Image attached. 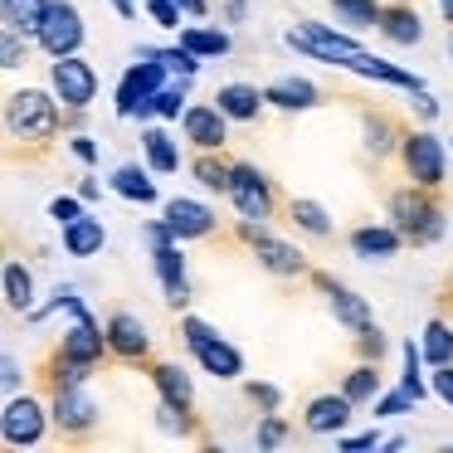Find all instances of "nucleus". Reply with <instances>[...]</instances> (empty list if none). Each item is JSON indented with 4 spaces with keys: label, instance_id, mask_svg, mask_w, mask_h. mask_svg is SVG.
Here are the masks:
<instances>
[{
    "label": "nucleus",
    "instance_id": "1",
    "mask_svg": "<svg viewBox=\"0 0 453 453\" xmlns=\"http://www.w3.org/2000/svg\"><path fill=\"white\" fill-rule=\"evenodd\" d=\"M385 219H390L414 249H429V244H439V239L449 234V210H443L439 190L414 186V180H404L400 190L385 196Z\"/></svg>",
    "mask_w": 453,
    "mask_h": 453
},
{
    "label": "nucleus",
    "instance_id": "2",
    "mask_svg": "<svg viewBox=\"0 0 453 453\" xmlns=\"http://www.w3.org/2000/svg\"><path fill=\"white\" fill-rule=\"evenodd\" d=\"M64 118L69 108L59 103L54 88H11L5 93V132L11 142H25V147H44L64 132Z\"/></svg>",
    "mask_w": 453,
    "mask_h": 453
},
{
    "label": "nucleus",
    "instance_id": "3",
    "mask_svg": "<svg viewBox=\"0 0 453 453\" xmlns=\"http://www.w3.org/2000/svg\"><path fill=\"white\" fill-rule=\"evenodd\" d=\"M166 83H171V69L161 64V54L151 50V44H137L132 64L122 69V79H118V93H112V112H118L122 122H137V112L147 108Z\"/></svg>",
    "mask_w": 453,
    "mask_h": 453
},
{
    "label": "nucleus",
    "instance_id": "4",
    "mask_svg": "<svg viewBox=\"0 0 453 453\" xmlns=\"http://www.w3.org/2000/svg\"><path fill=\"white\" fill-rule=\"evenodd\" d=\"M234 239H239V244H249V254L258 258V268H264L268 278H283V283H293V278H307V273H312V264H307L303 249L288 244V239H278L273 229L264 225V219H234Z\"/></svg>",
    "mask_w": 453,
    "mask_h": 453
},
{
    "label": "nucleus",
    "instance_id": "5",
    "mask_svg": "<svg viewBox=\"0 0 453 453\" xmlns=\"http://www.w3.org/2000/svg\"><path fill=\"white\" fill-rule=\"evenodd\" d=\"M283 44L297 54H307V59H317V64H332V69H346V64L365 50V44L356 40L351 30H342L336 20H297L293 30L283 35Z\"/></svg>",
    "mask_w": 453,
    "mask_h": 453
},
{
    "label": "nucleus",
    "instance_id": "6",
    "mask_svg": "<svg viewBox=\"0 0 453 453\" xmlns=\"http://www.w3.org/2000/svg\"><path fill=\"white\" fill-rule=\"evenodd\" d=\"M400 171H404V180H414V186L443 190V180H449V142H443L434 127H404Z\"/></svg>",
    "mask_w": 453,
    "mask_h": 453
},
{
    "label": "nucleus",
    "instance_id": "7",
    "mask_svg": "<svg viewBox=\"0 0 453 453\" xmlns=\"http://www.w3.org/2000/svg\"><path fill=\"white\" fill-rule=\"evenodd\" d=\"M229 205H234V219H273L283 196H278V180L268 176L254 161H234V176H229Z\"/></svg>",
    "mask_w": 453,
    "mask_h": 453
},
{
    "label": "nucleus",
    "instance_id": "8",
    "mask_svg": "<svg viewBox=\"0 0 453 453\" xmlns=\"http://www.w3.org/2000/svg\"><path fill=\"white\" fill-rule=\"evenodd\" d=\"M54 414H50V395H20L15 390L11 400H5V410H0V439H5V449H35V443H44V434H50Z\"/></svg>",
    "mask_w": 453,
    "mask_h": 453
},
{
    "label": "nucleus",
    "instance_id": "9",
    "mask_svg": "<svg viewBox=\"0 0 453 453\" xmlns=\"http://www.w3.org/2000/svg\"><path fill=\"white\" fill-rule=\"evenodd\" d=\"M50 88L59 93V103L69 112H88L98 103L103 79L83 54H64V59H50Z\"/></svg>",
    "mask_w": 453,
    "mask_h": 453
},
{
    "label": "nucleus",
    "instance_id": "10",
    "mask_svg": "<svg viewBox=\"0 0 453 453\" xmlns=\"http://www.w3.org/2000/svg\"><path fill=\"white\" fill-rule=\"evenodd\" d=\"M83 40H88V25H83L79 5H73V0H50V15H44L40 35H35V44H40L44 59L83 54Z\"/></svg>",
    "mask_w": 453,
    "mask_h": 453
},
{
    "label": "nucleus",
    "instance_id": "11",
    "mask_svg": "<svg viewBox=\"0 0 453 453\" xmlns=\"http://www.w3.org/2000/svg\"><path fill=\"white\" fill-rule=\"evenodd\" d=\"M307 283H312L317 293L326 297V312L336 317V326H346V332H361V326H371V322H375V312H371V297H361L351 283H342V278H332L326 268H312V273H307Z\"/></svg>",
    "mask_w": 453,
    "mask_h": 453
},
{
    "label": "nucleus",
    "instance_id": "12",
    "mask_svg": "<svg viewBox=\"0 0 453 453\" xmlns=\"http://www.w3.org/2000/svg\"><path fill=\"white\" fill-rule=\"evenodd\" d=\"M50 414H54V429L64 439H88L103 419V404L88 395V385H69V390L50 395Z\"/></svg>",
    "mask_w": 453,
    "mask_h": 453
},
{
    "label": "nucleus",
    "instance_id": "13",
    "mask_svg": "<svg viewBox=\"0 0 453 453\" xmlns=\"http://www.w3.org/2000/svg\"><path fill=\"white\" fill-rule=\"evenodd\" d=\"M103 332H108L112 361H122V365H147L151 361V332H147V322H142L137 312H127V307L108 312Z\"/></svg>",
    "mask_w": 453,
    "mask_h": 453
},
{
    "label": "nucleus",
    "instance_id": "14",
    "mask_svg": "<svg viewBox=\"0 0 453 453\" xmlns=\"http://www.w3.org/2000/svg\"><path fill=\"white\" fill-rule=\"evenodd\" d=\"M54 346H59V351L69 356V361L88 365V371H98L103 361H112V351H108V332H103V322H98L93 312H88V317H73V322L64 326V336H59Z\"/></svg>",
    "mask_w": 453,
    "mask_h": 453
},
{
    "label": "nucleus",
    "instance_id": "15",
    "mask_svg": "<svg viewBox=\"0 0 453 453\" xmlns=\"http://www.w3.org/2000/svg\"><path fill=\"white\" fill-rule=\"evenodd\" d=\"M180 132H186V142L196 151H225L229 147V118L219 112V103H190L186 112H180Z\"/></svg>",
    "mask_w": 453,
    "mask_h": 453
},
{
    "label": "nucleus",
    "instance_id": "16",
    "mask_svg": "<svg viewBox=\"0 0 453 453\" xmlns=\"http://www.w3.org/2000/svg\"><path fill=\"white\" fill-rule=\"evenodd\" d=\"M151 268H157V283L161 293H166V307H176V312H186L190 307V273H186V244H161L151 249Z\"/></svg>",
    "mask_w": 453,
    "mask_h": 453
},
{
    "label": "nucleus",
    "instance_id": "17",
    "mask_svg": "<svg viewBox=\"0 0 453 453\" xmlns=\"http://www.w3.org/2000/svg\"><path fill=\"white\" fill-rule=\"evenodd\" d=\"M161 215L171 219V229H176L180 244H190V239H210L219 229V215L205 205V200H190V196H171L161 200Z\"/></svg>",
    "mask_w": 453,
    "mask_h": 453
},
{
    "label": "nucleus",
    "instance_id": "18",
    "mask_svg": "<svg viewBox=\"0 0 453 453\" xmlns=\"http://www.w3.org/2000/svg\"><path fill=\"white\" fill-rule=\"evenodd\" d=\"M361 404L351 400L346 390H326V395H312L303 410V429L307 434H346V424L356 419Z\"/></svg>",
    "mask_w": 453,
    "mask_h": 453
},
{
    "label": "nucleus",
    "instance_id": "19",
    "mask_svg": "<svg viewBox=\"0 0 453 453\" xmlns=\"http://www.w3.org/2000/svg\"><path fill=\"white\" fill-rule=\"evenodd\" d=\"M346 73H356V79H365V83H380V88H400V93L429 88V83H424V73L404 69V64H390V59H380V54H371V50L356 54V59L346 64Z\"/></svg>",
    "mask_w": 453,
    "mask_h": 453
},
{
    "label": "nucleus",
    "instance_id": "20",
    "mask_svg": "<svg viewBox=\"0 0 453 453\" xmlns=\"http://www.w3.org/2000/svg\"><path fill=\"white\" fill-rule=\"evenodd\" d=\"M404 244H410V239H404L390 219H371V225H356L351 234H346V249H351L356 258H365V264H385V258H395Z\"/></svg>",
    "mask_w": 453,
    "mask_h": 453
},
{
    "label": "nucleus",
    "instance_id": "21",
    "mask_svg": "<svg viewBox=\"0 0 453 453\" xmlns=\"http://www.w3.org/2000/svg\"><path fill=\"white\" fill-rule=\"evenodd\" d=\"M400 142H404V122L395 118V112H380V108H365L361 112V151L371 161L400 157Z\"/></svg>",
    "mask_w": 453,
    "mask_h": 453
},
{
    "label": "nucleus",
    "instance_id": "22",
    "mask_svg": "<svg viewBox=\"0 0 453 453\" xmlns=\"http://www.w3.org/2000/svg\"><path fill=\"white\" fill-rule=\"evenodd\" d=\"M147 380L157 390V400L176 404V410H196V380L180 361H147Z\"/></svg>",
    "mask_w": 453,
    "mask_h": 453
},
{
    "label": "nucleus",
    "instance_id": "23",
    "mask_svg": "<svg viewBox=\"0 0 453 453\" xmlns=\"http://www.w3.org/2000/svg\"><path fill=\"white\" fill-rule=\"evenodd\" d=\"M264 98H268V108H278V112H312V108H322V103H326V93L317 88L312 79L283 73V79L264 83Z\"/></svg>",
    "mask_w": 453,
    "mask_h": 453
},
{
    "label": "nucleus",
    "instance_id": "24",
    "mask_svg": "<svg viewBox=\"0 0 453 453\" xmlns=\"http://www.w3.org/2000/svg\"><path fill=\"white\" fill-rule=\"evenodd\" d=\"M375 35H380L385 44H395V50H414V44L424 40V20H419V11H414L410 0H385Z\"/></svg>",
    "mask_w": 453,
    "mask_h": 453
},
{
    "label": "nucleus",
    "instance_id": "25",
    "mask_svg": "<svg viewBox=\"0 0 453 453\" xmlns=\"http://www.w3.org/2000/svg\"><path fill=\"white\" fill-rule=\"evenodd\" d=\"M157 171L147 166V161H122V166H112V176H108V190L118 200H132V205H157L161 200V190H157Z\"/></svg>",
    "mask_w": 453,
    "mask_h": 453
},
{
    "label": "nucleus",
    "instance_id": "26",
    "mask_svg": "<svg viewBox=\"0 0 453 453\" xmlns=\"http://www.w3.org/2000/svg\"><path fill=\"white\" fill-rule=\"evenodd\" d=\"M215 103H219V112H225L229 122H258L268 112V98H264V88H258V83H219L215 88Z\"/></svg>",
    "mask_w": 453,
    "mask_h": 453
},
{
    "label": "nucleus",
    "instance_id": "27",
    "mask_svg": "<svg viewBox=\"0 0 453 453\" xmlns=\"http://www.w3.org/2000/svg\"><path fill=\"white\" fill-rule=\"evenodd\" d=\"M137 142H142V161H147L157 176H176V171H180V142L171 137L161 122H142V137Z\"/></svg>",
    "mask_w": 453,
    "mask_h": 453
},
{
    "label": "nucleus",
    "instance_id": "28",
    "mask_svg": "<svg viewBox=\"0 0 453 453\" xmlns=\"http://www.w3.org/2000/svg\"><path fill=\"white\" fill-rule=\"evenodd\" d=\"M0 297H5V307L11 312H25L30 317L35 307V297H40V288H35V273H30V264L25 258H5V268H0Z\"/></svg>",
    "mask_w": 453,
    "mask_h": 453
},
{
    "label": "nucleus",
    "instance_id": "29",
    "mask_svg": "<svg viewBox=\"0 0 453 453\" xmlns=\"http://www.w3.org/2000/svg\"><path fill=\"white\" fill-rule=\"evenodd\" d=\"M196 356V365L205 375H215V380H244V351H239L234 342H225V336H210Z\"/></svg>",
    "mask_w": 453,
    "mask_h": 453
},
{
    "label": "nucleus",
    "instance_id": "30",
    "mask_svg": "<svg viewBox=\"0 0 453 453\" xmlns=\"http://www.w3.org/2000/svg\"><path fill=\"white\" fill-rule=\"evenodd\" d=\"M103 249H108V225H103L98 215H79L73 225H64V254L69 258H98Z\"/></svg>",
    "mask_w": 453,
    "mask_h": 453
},
{
    "label": "nucleus",
    "instance_id": "31",
    "mask_svg": "<svg viewBox=\"0 0 453 453\" xmlns=\"http://www.w3.org/2000/svg\"><path fill=\"white\" fill-rule=\"evenodd\" d=\"M190 180H196L205 196H229V176H234V161L225 157V151H196V157L186 161Z\"/></svg>",
    "mask_w": 453,
    "mask_h": 453
},
{
    "label": "nucleus",
    "instance_id": "32",
    "mask_svg": "<svg viewBox=\"0 0 453 453\" xmlns=\"http://www.w3.org/2000/svg\"><path fill=\"white\" fill-rule=\"evenodd\" d=\"M190 83H196V79H171L166 88H161L157 98L137 112V122H180V112L190 108Z\"/></svg>",
    "mask_w": 453,
    "mask_h": 453
},
{
    "label": "nucleus",
    "instance_id": "33",
    "mask_svg": "<svg viewBox=\"0 0 453 453\" xmlns=\"http://www.w3.org/2000/svg\"><path fill=\"white\" fill-rule=\"evenodd\" d=\"M180 44H186V50H196L200 59H225L229 50H234V35L225 30V25H180Z\"/></svg>",
    "mask_w": 453,
    "mask_h": 453
},
{
    "label": "nucleus",
    "instance_id": "34",
    "mask_svg": "<svg viewBox=\"0 0 453 453\" xmlns=\"http://www.w3.org/2000/svg\"><path fill=\"white\" fill-rule=\"evenodd\" d=\"M283 210H288V219L297 225V234H307V239H332V215H326L322 200L293 196V200H283Z\"/></svg>",
    "mask_w": 453,
    "mask_h": 453
},
{
    "label": "nucleus",
    "instance_id": "35",
    "mask_svg": "<svg viewBox=\"0 0 453 453\" xmlns=\"http://www.w3.org/2000/svg\"><path fill=\"white\" fill-rule=\"evenodd\" d=\"M326 5H332V20L351 35L375 30V25H380V11H385V0H326Z\"/></svg>",
    "mask_w": 453,
    "mask_h": 453
},
{
    "label": "nucleus",
    "instance_id": "36",
    "mask_svg": "<svg viewBox=\"0 0 453 453\" xmlns=\"http://www.w3.org/2000/svg\"><path fill=\"white\" fill-rule=\"evenodd\" d=\"M342 390L351 395V400L361 404V410H365V404H375V400H380V390H385L380 361H356L351 371L342 375Z\"/></svg>",
    "mask_w": 453,
    "mask_h": 453
},
{
    "label": "nucleus",
    "instance_id": "37",
    "mask_svg": "<svg viewBox=\"0 0 453 453\" xmlns=\"http://www.w3.org/2000/svg\"><path fill=\"white\" fill-rule=\"evenodd\" d=\"M44 15H50V0H0V25L30 35V40L40 35Z\"/></svg>",
    "mask_w": 453,
    "mask_h": 453
},
{
    "label": "nucleus",
    "instance_id": "38",
    "mask_svg": "<svg viewBox=\"0 0 453 453\" xmlns=\"http://www.w3.org/2000/svg\"><path fill=\"white\" fill-rule=\"evenodd\" d=\"M400 385H404V390H410L414 395V400H429V395H434V385H429V375H424V365H429V361H424V346L419 342H414V336H410V342H404L400 346Z\"/></svg>",
    "mask_w": 453,
    "mask_h": 453
},
{
    "label": "nucleus",
    "instance_id": "39",
    "mask_svg": "<svg viewBox=\"0 0 453 453\" xmlns=\"http://www.w3.org/2000/svg\"><path fill=\"white\" fill-rule=\"evenodd\" d=\"M419 346H424V361H429V365H449L453 361V322L429 317V322H424Z\"/></svg>",
    "mask_w": 453,
    "mask_h": 453
},
{
    "label": "nucleus",
    "instance_id": "40",
    "mask_svg": "<svg viewBox=\"0 0 453 453\" xmlns=\"http://www.w3.org/2000/svg\"><path fill=\"white\" fill-rule=\"evenodd\" d=\"M157 429L171 434V439H200L196 410H176V404H166V400L157 404Z\"/></svg>",
    "mask_w": 453,
    "mask_h": 453
},
{
    "label": "nucleus",
    "instance_id": "41",
    "mask_svg": "<svg viewBox=\"0 0 453 453\" xmlns=\"http://www.w3.org/2000/svg\"><path fill=\"white\" fill-rule=\"evenodd\" d=\"M35 50H40V44H35L30 35H20V30H0V69H5V73L25 69Z\"/></svg>",
    "mask_w": 453,
    "mask_h": 453
},
{
    "label": "nucleus",
    "instance_id": "42",
    "mask_svg": "<svg viewBox=\"0 0 453 453\" xmlns=\"http://www.w3.org/2000/svg\"><path fill=\"white\" fill-rule=\"evenodd\" d=\"M288 439H293V424L283 419V410L258 414V429H254V443H258V449H283Z\"/></svg>",
    "mask_w": 453,
    "mask_h": 453
},
{
    "label": "nucleus",
    "instance_id": "43",
    "mask_svg": "<svg viewBox=\"0 0 453 453\" xmlns=\"http://www.w3.org/2000/svg\"><path fill=\"white\" fill-rule=\"evenodd\" d=\"M351 346H356V361H385L390 336H385L380 322H371V326H361V332H351Z\"/></svg>",
    "mask_w": 453,
    "mask_h": 453
},
{
    "label": "nucleus",
    "instance_id": "44",
    "mask_svg": "<svg viewBox=\"0 0 453 453\" xmlns=\"http://www.w3.org/2000/svg\"><path fill=\"white\" fill-rule=\"evenodd\" d=\"M157 54H161V64L171 69V79H196V73H200V64H205L196 50H186L180 40H176V44H166V50H157Z\"/></svg>",
    "mask_w": 453,
    "mask_h": 453
},
{
    "label": "nucleus",
    "instance_id": "45",
    "mask_svg": "<svg viewBox=\"0 0 453 453\" xmlns=\"http://www.w3.org/2000/svg\"><path fill=\"white\" fill-rule=\"evenodd\" d=\"M371 410H375V419H395V414H414L419 400H414L404 385H390V390H380V400H375Z\"/></svg>",
    "mask_w": 453,
    "mask_h": 453
},
{
    "label": "nucleus",
    "instance_id": "46",
    "mask_svg": "<svg viewBox=\"0 0 453 453\" xmlns=\"http://www.w3.org/2000/svg\"><path fill=\"white\" fill-rule=\"evenodd\" d=\"M244 400L254 404L258 414L283 410V385H273V380H244Z\"/></svg>",
    "mask_w": 453,
    "mask_h": 453
},
{
    "label": "nucleus",
    "instance_id": "47",
    "mask_svg": "<svg viewBox=\"0 0 453 453\" xmlns=\"http://www.w3.org/2000/svg\"><path fill=\"white\" fill-rule=\"evenodd\" d=\"M79 215H88V200H83L79 190H73V196H54V200H50V219H54L59 229L73 225Z\"/></svg>",
    "mask_w": 453,
    "mask_h": 453
},
{
    "label": "nucleus",
    "instance_id": "48",
    "mask_svg": "<svg viewBox=\"0 0 453 453\" xmlns=\"http://www.w3.org/2000/svg\"><path fill=\"white\" fill-rule=\"evenodd\" d=\"M210 336H219V332L205 322V317H196V312L180 317V342H186V351H200V346H205Z\"/></svg>",
    "mask_w": 453,
    "mask_h": 453
},
{
    "label": "nucleus",
    "instance_id": "49",
    "mask_svg": "<svg viewBox=\"0 0 453 453\" xmlns=\"http://www.w3.org/2000/svg\"><path fill=\"white\" fill-rule=\"evenodd\" d=\"M142 5H147V15L161 30H180V20H186V11H180L176 0H142Z\"/></svg>",
    "mask_w": 453,
    "mask_h": 453
},
{
    "label": "nucleus",
    "instance_id": "50",
    "mask_svg": "<svg viewBox=\"0 0 453 453\" xmlns=\"http://www.w3.org/2000/svg\"><path fill=\"white\" fill-rule=\"evenodd\" d=\"M142 244L147 249H161V244H176V229H171V219H142Z\"/></svg>",
    "mask_w": 453,
    "mask_h": 453
},
{
    "label": "nucleus",
    "instance_id": "51",
    "mask_svg": "<svg viewBox=\"0 0 453 453\" xmlns=\"http://www.w3.org/2000/svg\"><path fill=\"white\" fill-rule=\"evenodd\" d=\"M64 147H69L73 161H83V166H98V142H93L88 132H69V142H64Z\"/></svg>",
    "mask_w": 453,
    "mask_h": 453
},
{
    "label": "nucleus",
    "instance_id": "52",
    "mask_svg": "<svg viewBox=\"0 0 453 453\" xmlns=\"http://www.w3.org/2000/svg\"><path fill=\"white\" fill-rule=\"evenodd\" d=\"M429 385H434V400H443L453 410V361L449 365H429Z\"/></svg>",
    "mask_w": 453,
    "mask_h": 453
},
{
    "label": "nucleus",
    "instance_id": "53",
    "mask_svg": "<svg viewBox=\"0 0 453 453\" xmlns=\"http://www.w3.org/2000/svg\"><path fill=\"white\" fill-rule=\"evenodd\" d=\"M0 385H5V395H15L25 385V371H20V356H15V351L0 356Z\"/></svg>",
    "mask_w": 453,
    "mask_h": 453
},
{
    "label": "nucleus",
    "instance_id": "54",
    "mask_svg": "<svg viewBox=\"0 0 453 453\" xmlns=\"http://www.w3.org/2000/svg\"><path fill=\"white\" fill-rule=\"evenodd\" d=\"M380 443V434L375 429H365V434H336V449L342 453H361V449H375Z\"/></svg>",
    "mask_w": 453,
    "mask_h": 453
},
{
    "label": "nucleus",
    "instance_id": "55",
    "mask_svg": "<svg viewBox=\"0 0 453 453\" xmlns=\"http://www.w3.org/2000/svg\"><path fill=\"white\" fill-rule=\"evenodd\" d=\"M410 108L419 112V122H434L439 118V98H434L429 88H419V93H410Z\"/></svg>",
    "mask_w": 453,
    "mask_h": 453
},
{
    "label": "nucleus",
    "instance_id": "56",
    "mask_svg": "<svg viewBox=\"0 0 453 453\" xmlns=\"http://www.w3.org/2000/svg\"><path fill=\"white\" fill-rule=\"evenodd\" d=\"M219 20H225V25H244L249 20V0H219Z\"/></svg>",
    "mask_w": 453,
    "mask_h": 453
},
{
    "label": "nucleus",
    "instance_id": "57",
    "mask_svg": "<svg viewBox=\"0 0 453 453\" xmlns=\"http://www.w3.org/2000/svg\"><path fill=\"white\" fill-rule=\"evenodd\" d=\"M79 196L88 200V205H98V200H103V180H98V176H83V180H79Z\"/></svg>",
    "mask_w": 453,
    "mask_h": 453
},
{
    "label": "nucleus",
    "instance_id": "58",
    "mask_svg": "<svg viewBox=\"0 0 453 453\" xmlns=\"http://www.w3.org/2000/svg\"><path fill=\"white\" fill-rule=\"evenodd\" d=\"M180 11H186V20H205L210 15V0H176Z\"/></svg>",
    "mask_w": 453,
    "mask_h": 453
},
{
    "label": "nucleus",
    "instance_id": "59",
    "mask_svg": "<svg viewBox=\"0 0 453 453\" xmlns=\"http://www.w3.org/2000/svg\"><path fill=\"white\" fill-rule=\"evenodd\" d=\"M118 20H137V0H108Z\"/></svg>",
    "mask_w": 453,
    "mask_h": 453
},
{
    "label": "nucleus",
    "instance_id": "60",
    "mask_svg": "<svg viewBox=\"0 0 453 453\" xmlns=\"http://www.w3.org/2000/svg\"><path fill=\"white\" fill-rule=\"evenodd\" d=\"M439 15L449 20V30H453V0H439Z\"/></svg>",
    "mask_w": 453,
    "mask_h": 453
},
{
    "label": "nucleus",
    "instance_id": "61",
    "mask_svg": "<svg viewBox=\"0 0 453 453\" xmlns=\"http://www.w3.org/2000/svg\"><path fill=\"white\" fill-rule=\"evenodd\" d=\"M449 59H453V30H449Z\"/></svg>",
    "mask_w": 453,
    "mask_h": 453
},
{
    "label": "nucleus",
    "instance_id": "62",
    "mask_svg": "<svg viewBox=\"0 0 453 453\" xmlns=\"http://www.w3.org/2000/svg\"><path fill=\"white\" fill-rule=\"evenodd\" d=\"M449 293H453V273H449Z\"/></svg>",
    "mask_w": 453,
    "mask_h": 453
}]
</instances>
